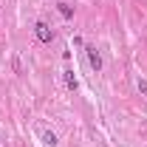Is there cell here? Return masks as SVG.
Here are the masks:
<instances>
[{
	"instance_id": "1",
	"label": "cell",
	"mask_w": 147,
	"mask_h": 147,
	"mask_svg": "<svg viewBox=\"0 0 147 147\" xmlns=\"http://www.w3.org/2000/svg\"><path fill=\"white\" fill-rule=\"evenodd\" d=\"M34 37L42 42V45H51V42H54V28L40 20V23H34Z\"/></svg>"
},
{
	"instance_id": "2",
	"label": "cell",
	"mask_w": 147,
	"mask_h": 147,
	"mask_svg": "<svg viewBox=\"0 0 147 147\" xmlns=\"http://www.w3.org/2000/svg\"><path fill=\"white\" fill-rule=\"evenodd\" d=\"M85 54H88V62H91V68L99 74V71H102V54L96 51V45H85Z\"/></svg>"
},
{
	"instance_id": "3",
	"label": "cell",
	"mask_w": 147,
	"mask_h": 147,
	"mask_svg": "<svg viewBox=\"0 0 147 147\" xmlns=\"http://www.w3.org/2000/svg\"><path fill=\"white\" fill-rule=\"evenodd\" d=\"M57 142H59V139H57L54 130H45V133H42V144L45 147H57Z\"/></svg>"
},
{
	"instance_id": "4",
	"label": "cell",
	"mask_w": 147,
	"mask_h": 147,
	"mask_svg": "<svg viewBox=\"0 0 147 147\" xmlns=\"http://www.w3.org/2000/svg\"><path fill=\"white\" fill-rule=\"evenodd\" d=\"M57 9H59V14H62L65 20L74 17V6H71V3H57Z\"/></svg>"
},
{
	"instance_id": "5",
	"label": "cell",
	"mask_w": 147,
	"mask_h": 147,
	"mask_svg": "<svg viewBox=\"0 0 147 147\" xmlns=\"http://www.w3.org/2000/svg\"><path fill=\"white\" fill-rule=\"evenodd\" d=\"M65 85H68V91H76L79 88V79L74 76V71H65Z\"/></svg>"
},
{
	"instance_id": "6",
	"label": "cell",
	"mask_w": 147,
	"mask_h": 147,
	"mask_svg": "<svg viewBox=\"0 0 147 147\" xmlns=\"http://www.w3.org/2000/svg\"><path fill=\"white\" fill-rule=\"evenodd\" d=\"M11 68H14V74H23V62H20V57H11Z\"/></svg>"
},
{
	"instance_id": "7",
	"label": "cell",
	"mask_w": 147,
	"mask_h": 147,
	"mask_svg": "<svg viewBox=\"0 0 147 147\" xmlns=\"http://www.w3.org/2000/svg\"><path fill=\"white\" fill-rule=\"evenodd\" d=\"M136 88H139V91H142V93L147 96V79H144V76H139V82H136Z\"/></svg>"
}]
</instances>
